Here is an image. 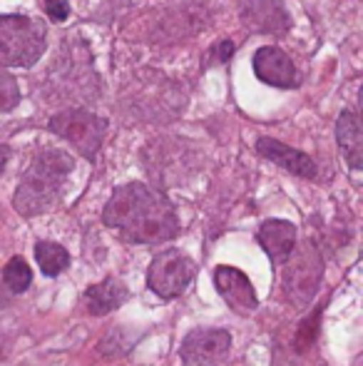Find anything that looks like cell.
Returning a JSON list of instances; mask_svg holds the SVG:
<instances>
[{"label":"cell","mask_w":363,"mask_h":366,"mask_svg":"<svg viewBox=\"0 0 363 366\" xmlns=\"http://www.w3.org/2000/svg\"><path fill=\"white\" fill-rule=\"evenodd\" d=\"M102 219L132 244H162L180 234V219L172 202L142 182L117 187L105 204Z\"/></svg>","instance_id":"cell-1"},{"label":"cell","mask_w":363,"mask_h":366,"mask_svg":"<svg viewBox=\"0 0 363 366\" xmlns=\"http://www.w3.org/2000/svg\"><path fill=\"white\" fill-rule=\"evenodd\" d=\"M73 172V157L63 149H45L35 157L15 192V209L23 217H35L50 209L63 194L65 177Z\"/></svg>","instance_id":"cell-2"},{"label":"cell","mask_w":363,"mask_h":366,"mask_svg":"<svg viewBox=\"0 0 363 366\" xmlns=\"http://www.w3.org/2000/svg\"><path fill=\"white\" fill-rule=\"evenodd\" d=\"M45 25L28 15H0V65L30 68L45 53Z\"/></svg>","instance_id":"cell-3"},{"label":"cell","mask_w":363,"mask_h":366,"mask_svg":"<svg viewBox=\"0 0 363 366\" xmlns=\"http://www.w3.org/2000/svg\"><path fill=\"white\" fill-rule=\"evenodd\" d=\"M50 130L68 140L80 154L95 159L105 140L107 122L88 110H63L50 120Z\"/></svg>","instance_id":"cell-4"},{"label":"cell","mask_w":363,"mask_h":366,"mask_svg":"<svg viewBox=\"0 0 363 366\" xmlns=\"http://www.w3.org/2000/svg\"><path fill=\"white\" fill-rule=\"evenodd\" d=\"M197 274V264L192 257L180 249H165L152 259L147 272V287L162 299H175L187 290Z\"/></svg>","instance_id":"cell-5"},{"label":"cell","mask_w":363,"mask_h":366,"mask_svg":"<svg viewBox=\"0 0 363 366\" xmlns=\"http://www.w3.org/2000/svg\"><path fill=\"white\" fill-rule=\"evenodd\" d=\"M232 337L224 329H197L182 342L184 366H222L227 359Z\"/></svg>","instance_id":"cell-6"},{"label":"cell","mask_w":363,"mask_h":366,"mask_svg":"<svg viewBox=\"0 0 363 366\" xmlns=\"http://www.w3.org/2000/svg\"><path fill=\"white\" fill-rule=\"evenodd\" d=\"M214 285H217V292L222 294L224 302L237 314H249L257 309V290L249 282V277L242 269H237V267H217L214 269Z\"/></svg>","instance_id":"cell-7"},{"label":"cell","mask_w":363,"mask_h":366,"mask_svg":"<svg viewBox=\"0 0 363 366\" xmlns=\"http://www.w3.org/2000/svg\"><path fill=\"white\" fill-rule=\"evenodd\" d=\"M242 20L247 28L257 33H286L291 25L281 0H244L242 3Z\"/></svg>","instance_id":"cell-8"},{"label":"cell","mask_w":363,"mask_h":366,"mask_svg":"<svg viewBox=\"0 0 363 366\" xmlns=\"http://www.w3.org/2000/svg\"><path fill=\"white\" fill-rule=\"evenodd\" d=\"M254 73L272 87H296V68L284 50L267 45L254 53Z\"/></svg>","instance_id":"cell-9"},{"label":"cell","mask_w":363,"mask_h":366,"mask_svg":"<svg viewBox=\"0 0 363 366\" xmlns=\"http://www.w3.org/2000/svg\"><path fill=\"white\" fill-rule=\"evenodd\" d=\"M257 149L262 157H267L269 162L279 164V167H284L286 172L296 174V177H306V179L316 177V162L306 152H301V149L284 145V142L274 140V137H259Z\"/></svg>","instance_id":"cell-10"},{"label":"cell","mask_w":363,"mask_h":366,"mask_svg":"<svg viewBox=\"0 0 363 366\" xmlns=\"http://www.w3.org/2000/svg\"><path fill=\"white\" fill-rule=\"evenodd\" d=\"M257 239H259V244L264 247L269 259H272L274 264H281V262L289 259V254L294 252L296 227L286 219H267L259 227Z\"/></svg>","instance_id":"cell-11"},{"label":"cell","mask_w":363,"mask_h":366,"mask_svg":"<svg viewBox=\"0 0 363 366\" xmlns=\"http://www.w3.org/2000/svg\"><path fill=\"white\" fill-rule=\"evenodd\" d=\"M336 140H339L341 152L346 154L349 164L354 169H361L363 164V130H361V117L356 112L346 110L341 112L339 122H336Z\"/></svg>","instance_id":"cell-12"},{"label":"cell","mask_w":363,"mask_h":366,"mask_svg":"<svg viewBox=\"0 0 363 366\" xmlns=\"http://www.w3.org/2000/svg\"><path fill=\"white\" fill-rule=\"evenodd\" d=\"M127 287L122 285L120 280H105L92 285L88 292H85V307L90 309V314L95 317H102V314H110L115 309H120L122 304L127 302Z\"/></svg>","instance_id":"cell-13"},{"label":"cell","mask_w":363,"mask_h":366,"mask_svg":"<svg viewBox=\"0 0 363 366\" xmlns=\"http://www.w3.org/2000/svg\"><path fill=\"white\" fill-rule=\"evenodd\" d=\"M35 259H38V267L43 269V274L48 277H58L70 264L68 249L63 244H58V242H38L35 244Z\"/></svg>","instance_id":"cell-14"},{"label":"cell","mask_w":363,"mask_h":366,"mask_svg":"<svg viewBox=\"0 0 363 366\" xmlns=\"http://www.w3.org/2000/svg\"><path fill=\"white\" fill-rule=\"evenodd\" d=\"M3 282L8 287V292L23 294L30 287V282H33V272H30L28 262L23 257H13L3 269Z\"/></svg>","instance_id":"cell-15"},{"label":"cell","mask_w":363,"mask_h":366,"mask_svg":"<svg viewBox=\"0 0 363 366\" xmlns=\"http://www.w3.org/2000/svg\"><path fill=\"white\" fill-rule=\"evenodd\" d=\"M20 102V87L18 80L8 73L5 68H0V112L15 110Z\"/></svg>","instance_id":"cell-16"},{"label":"cell","mask_w":363,"mask_h":366,"mask_svg":"<svg viewBox=\"0 0 363 366\" xmlns=\"http://www.w3.org/2000/svg\"><path fill=\"white\" fill-rule=\"evenodd\" d=\"M43 8L48 13V18L53 23H65L70 15V3L68 0H43Z\"/></svg>","instance_id":"cell-17"},{"label":"cell","mask_w":363,"mask_h":366,"mask_svg":"<svg viewBox=\"0 0 363 366\" xmlns=\"http://www.w3.org/2000/svg\"><path fill=\"white\" fill-rule=\"evenodd\" d=\"M316 327H319V312H316L314 317H311V322H304V324H301L299 337H301V334H306V339H301L299 349H301V347H309V344L314 342V337H316Z\"/></svg>","instance_id":"cell-18"},{"label":"cell","mask_w":363,"mask_h":366,"mask_svg":"<svg viewBox=\"0 0 363 366\" xmlns=\"http://www.w3.org/2000/svg\"><path fill=\"white\" fill-rule=\"evenodd\" d=\"M217 53H219V60H222V63H227V60L232 58V53H234V43H232V40H222Z\"/></svg>","instance_id":"cell-19"},{"label":"cell","mask_w":363,"mask_h":366,"mask_svg":"<svg viewBox=\"0 0 363 366\" xmlns=\"http://www.w3.org/2000/svg\"><path fill=\"white\" fill-rule=\"evenodd\" d=\"M8 159H10V149L5 147V145H0V172L5 169V164H8Z\"/></svg>","instance_id":"cell-20"},{"label":"cell","mask_w":363,"mask_h":366,"mask_svg":"<svg viewBox=\"0 0 363 366\" xmlns=\"http://www.w3.org/2000/svg\"><path fill=\"white\" fill-rule=\"evenodd\" d=\"M5 304V294H3V287H0V307Z\"/></svg>","instance_id":"cell-21"}]
</instances>
